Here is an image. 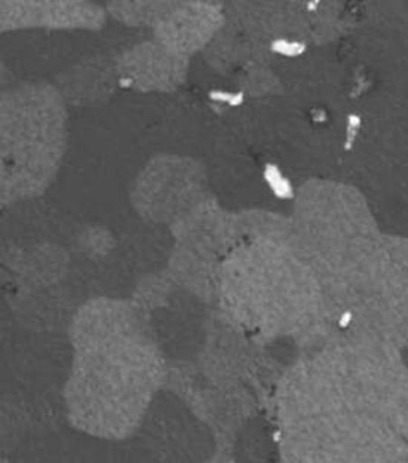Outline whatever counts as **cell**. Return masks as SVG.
<instances>
[{"instance_id":"obj_1","label":"cell","mask_w":408,"mask_h":463,"mask_svg":"<svg viewBox=\"0 0 408 463\" xmlns=\"http://www.w3.org/2000/svg\"><path fill=\"white\" fill-rule=\"evenodd\" d=\"M71 368L64 405L79 430L108 439H127L152 402L161 368L145 344L129 333H100Z\"/></svg>"},{"instance_id":"obj_2","label":"cell","mask_w":408,"mask_h":463,"mask_svg":"<svg viewBox=\"0 0 408 463\" xmlns=\"http://www.w3.org/2000/svg\"><path fill=\"white\" fill-rule=\"evenodd\" d=\"M138 430L157 463H206L213 455L208 428L171 393L155 395Z\"/></svg>"}]
</instances>
